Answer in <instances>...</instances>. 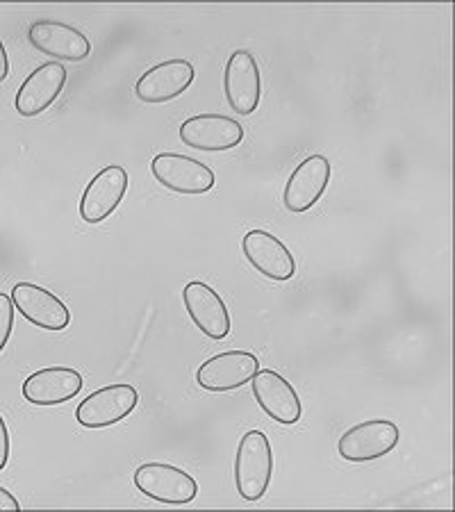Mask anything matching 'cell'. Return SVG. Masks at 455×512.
Wrapping results in <instances>:
<instances>
[{
  "label": "cell",
  "mask_w": 455,
  "mask_h": 512,
  "mask_svg": "<svg viewBox=\"0 0 455 512\" xmlns=\"http://www.w3.org/2000/svg\"><path fill=\"white\" fill-rule=\"evenodd\" d=\"M194 64L187 60H167L148 69L135 85V96L146 105L169 103L185 94L194 82Z\"/></svg>",
  "instance_id": "cell-12"
},
{
  "label": "cell",
  "mask_w": 455,
  "mask_h": 512,
  "mask_svg": "<svg viewBox=\"0 0 455 512\" xmlns=\"http://www.w3.org/2000/svg\"><path fill=\"white\" fill-rule=\"evenodd\" d=\"M30 44L55 60L82 62L91 55V41L85 32L62 21H35L28 30Z\"/></svg>",
  "instance_id": "cell-17"
},
{
  "label": "cell",
  "mask_w": 455,
  "mask_h": 512,
  "mask_svg": "<svg viewBox=\"0 0 455 512\" xmlns=\"http://www.w3.org/2000/svg\"><path fill=\"white\" fill-rule=\"evenodd\" d=\"M399 426L390 419H369L351 426L337 442V451L346 462H371L390 456L399 447Z\"/></svg>",
  "instance_id": "cell-2"
},
{
  "label": "cell",
  "mask_w": 455,
  "mask_h": 512,
  "mask_svg": "<svg viewBox=\"0 0 455 512\" xmlns=\"http://www.w3.org/2000/svg\"><path fill=\"white\" fill-rule=\"evenodd\" d=\"M330 176H333V167H330L326 155L317 153L305 158L287 180L283 192L285 208L292 214H303L312 210L321 201V196L326 194Z\"/></svg>",
  "instance_id": "cell-11"
},
{
  "label": "cell",
  "mask_w": 455,
  "mask_h": 512,
  "mask_svg": "<svg viewBox=\"0 0 455 512\" xmlns=\"http://www.w3.org/2000/svg\"><path fill=\"white\" fill-rule=\"evenodd\" d=\"M135 487L148 499L167 503V506H185L192 503L198 494V485L185 469L167 462H144L137 467Z\"/></svg>",
  "instance_id": "cell-3"
},
{
  "label": "cell",
  "mask_w": 455,
  "mask_h": 512,
  "mask_svg": "<svg viewBox=\"0 0 455 512\" xmlns=\"http://www.w3.org/2000/svg\"><path fill=\"white\" fill-rule=\"evenodd\" d=\"M180 139L182 144L196 151H230L242 144L244 128L237 119L226 114H196L182 121Z\"/></svg>",
  "instance_id": "cell-9"
},
{
  "label": "cell",
  "mask_w": 455,
  "mask_h": 512,
  "mask_svg": "<svg viewBox=\"0 0 455 512\" xmlns=\"http://www.w3.org/2000/svg\"><path fill=\"white\" fill-rule=\"evenodd\" d=\"M7 460H10V431H7V424L3 415H0V472H3Z\"/></svg>",
  "instance_id": "cell-20"
},
{
  "label": "cell",
  "mask_w": 455,
  "mask_h": 512,
  "mask_svg": "<svg viewBox=\"0 0 455 512\" xmlns=\"http://www.w3.org/2000/svg\"><path fill=\"white\" fill-rule=\"evenodd\" d=\"M223 96L230 110L248 117L258 110L262 98V76L258 60L248 51H235L223 69Z\"/></svg>",
  "instance_id": "cell-5"
},
{
  "label": "cell",
  "mask_w": 455,
  "mask_h": 512,
  "mask_svg": "<svg viewBox=\"0 0 455 512\" xmlns=\"http://www.w3.org/2000/svg\"><path fill=\"white\" fill-rule=\"evenodd\" d=\"M66 85V69L60 62H46L37 66L30 76L23 80L14 98V107L21 117H39L46 112L57 98H60L62 89Z\"/></svg>",
  "instance_id": "cell-15"
},
{
  "label": "cell",
  "mask_w": 455,
  "mask_h": 512,
  "mask_svg": "<svg viewBox=\"0 0 455 512\" xmlns=\"http://www.w3.org/2000/svg\"><path fill=\"white\" fill-rule=\"evenodd\" d=\"M7 76H10V60H7V51L0 41V82H5Z\"/></svg>",
  "instance_id": "cell-22"
},
{
  "label": "cell",
  "mask_w": 455,
  "mask_h": 512,
  "mask_svg": "<svg viewBox=\"0 0 455 512\" xmlns=\"http://www.w3.org/2000/svg\"><path fill=\"white\" fill-rule=\"evenodd\" d=\"M139 403V392L132 385H105L91 392L76 410V421L85 428H110L128 419Z\"/></svg>",
  "instance_id": "cell-6"
},
{
  "label": "cell",
  "mask_w": 455,
  "mask_h": 512,
  "mask_svg": "<svg viewBox=\"0 0 455 512\" xmlns=\"http://www.w3.org/2000/svg\"><path fill=\"white\" fill-rule=\"evenodd\" d=\"M251 387L260 410L269 419L283 426L299 424L303 415L301 399L285 376L273 369H258V374L251 378Z\"/></svg>",
  "instance_id": "cell-10"
},
{
  "label": "cell",
  "mask_w": 455,
  "mask_h": 512,
  "mask_svg": "<svg viewBox=\"0 0 455 512\" xmlns=\"http://www.w3.org/2000/svg\"><path fill=\"white\" fill-rule=\"evenodd\" d=\"M3 510L19 512V510H21V506H19V501L14 499V494H12V492H7L5 487H0V512H3Z\"/></svg>",
  "instance_id": "cell-21"
},
{
  "label": "cell",
  "mask_w": 455,
  "mask_h": 512,
  "mask_svg": "<svg viewBox=\"0 0 455 512\" xmlns=\"http://www.w3.org/2000/svg\"><path fill=\"white\" fill-rule=\"evenodd\" d=\"M244 258L255 271H260L264 278L285 283L296 274V260L292 251L280 242L269 230H251L242 239Z\"/></svg>",
  "instance_id": "cell-14"
},
{
  "label": "cell",
  "mask_w": 455,
  "mask_h": 512,
  "mask_svg": "<svg viewBox=\"0 0 455 512\" xmlns=\"http://www.w3.org/2000/svg\"><path fill=\"white\" fill-rule=\"evenodd\" d=\"M151 173L162 187L185 196L208 194L214 187V183H217L214 171L208 167V164H203L201 160H194L182 153L155 155L151 162Z\"/></svg>",
  "instance_id": "cell-4"
},
{
  "label": "cell",
  "mask_w": 455,
  "mask_h": 512,
  "mask_svg": "<svg viewBox=\"0 0 455 512\" xmlns=\"http://www.w3.org/2000/svg\"><path fill=\"white\" fill-rule=\"evenodd\" d=\"M260 360L248 351H226L212 355L196 369V383L208 392H233L251 383Z\"/></svg>",
  "instance_id": "cell-8"
},
{
  "label": "cell",
  "mask_w": 455,
  "mask_h": 512,
  "mask_svg": "<svg viewBox=\"0 0 455 512\" xmlns=\"http://www.w3.org/2000/svg\"><path fill=\"white\" fill-rule=\"evenodd\" d=\"M128 192V171L119 164H110L89 180L80 198V217L87 224L96 226L110 219Z\"/></svg>",
  "instance_id": "cell-7"
},
{
  "label": "cell",
  "mask_w": 455,
  "mask_h": 512,
  "mask_svg": "<svg viewBox=\"0 0 455 512\" xmlns=\"http://www.w3.org/2000/svg\"><path fill=\"white\" fill-rule=\"evenodd\" d=\"M82 374L71 367H46L26 378L23 383V399L32 406H62L80 394Z\"/></svg>",
  "instance_id": "cell-18"
},
{
  "label": "cell",
  "mask_w": 455,
  "mask_h": 512,
  "mask_svg": "<svg viewBox=\"0 0 455 512\" xmlns=\"http://www.w3.org/2000/svg\"><path fill=\"white\" fill-rule=\"evenodd\" d=\"M182 303L189 319L210 340H226L230 335V312L221 296L201 280H192L182 289Z\"/></svg>",
  "instance_id": "cell-13"
},
{
  "label": "cell",
  "mask_w": 455,
  "mask_h": 512,
  "mask_svg": "<svg viewBox=\"0 0 455 512\" xmlns=\"http://www.w3.org/2000/svg\"><path fill=\"white\" fill-rule=\"evenodd\" d=\"M12 303L23 319L41 330H64L71 324V312L53 292L35 283H16L12 289Z\"/></svg>",
  "instance_id": "cell-16"
},
{
  "label": "cell",
  "mask_w": 455,
  "mask_h": 512,
  "mask_svg": "<svg viewBox=\"0 0 455 512\" xmlns=\"http://www.w3.org/2000/svg\"><path fill=\"white\" fill-rule=\"evenodd\" d=\"M273 476V449L262 431H248L237 444L235 485L239 497L248 503L267 494Z\"/></svg>",
  "instance_id": "cell-1"
},
{
  "label": "cell",
  "mask_w": 455,
  "mask_h": 512,
  "mask_svg": "<svg viewBox=\"0 0 455 512\" xmlns=\"http://www.w3.org/2000/svg\"><path fill=\"white\" fill-rule=\"evenodd\" d=\"M12 330H14V303H12V296H7L0 292V353L10 342L12 337Z\"/></svg>",
  "instance_id": "cell-19"
}]
</instances>
